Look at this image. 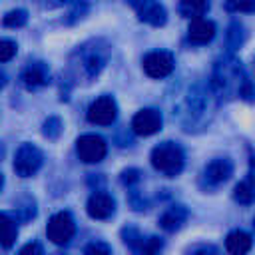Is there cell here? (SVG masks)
I'll return each mask as SVG.
<instances>
[{
    "label": "cell",
    "instance_id": "7a4b0ae2",
    "mask_svg": "<svg viewBox=\"0 0 255 255\" xmlns=\"http://www.w3.org/2000/svg\"><path fill=\"white\" fill-rule=\"evenodd\" d=\"M76 233V221L70 211H58L50 217L46 225V235L56 245H66Z\"/></svg>",
    "mask_w": 255,
    "mask_h": 255
},
{
    "label": "cell",
    "instance_id": "2e32d148",
    "mask_svg": "<svg viewBox=\"0 0 255 255\" xmlns=\"http://www.w3.org/2000/svg\"><path fill=\"white\" fill-rule=\"evenodd\" d=\"M233 199L237 203H243V205H249L255 201V175H247L235 185Z\"/></svg>",
    "mask_w": 255,
    "mask_h": 255
},
{
    "label": "cell",
    "instance_id": "277c9868",
    "mask_svg": "<svg viewBox=\"0 0 255 255\" xmlns=\"http://www.w3.org/2000/svg\"><path fill=\"white\" fill-rule=\"evenodd\" d=\"M76 151L82 161L86 163H98L108 153V143L98 133H84L76 139Z\"/></svg>",
    "mask_w": 255,
    "mask_h": 255
},
{
    "label": "cell",
    "instance_id": "4316f807",
    "mask_svg": "<svg viewBox=\"0 0 255 255\" xmlns=\"http://www.w3.org/2000/svg\"><path fill=\"white\" fill-rule=\"evenodd\" d=\"M135 181H139V171L137 169H124L122 171V183L133 185Z\"/></svg>",
    "mask_w": 255,
    "mask_h": 255
},
{
    "label": "cell",
    "instance_id": "5b68a950",
    "mask_svg": "<svg viewBox=\"0 0 255 255\" xmlns=\"http://www.w3.org/2000/svg\"><path fill=\"white\" fill-rule=\"evenodd\" d=\"M116 118H118V104L112 96H100L88 108V122L96 126H112Z\"/></svg>",
    "mask_w": 255,
    "mask_h": 255
},
{
    "label": "cell",
    "instance_id": "4dcf8cb0",
    "mask_svg": "<svg viewBox=\"0 0 255 255\" xmlns=\"http://www.w3.org/2000/svg\"><path fill=\"white\" fill-rule=\"evenodd\" d=\"M253 227H255V219H253Z\"/></svg>",
    "mask_w": 255,
    "mask_h": 255
},
{
    "label": "cell",
    "instance_id": "ba28073f",
    "mask_svg": "<svg viewBox=\"0 0 255 255\" xmlns=\"http://www.w3.org/2000/svg\"><path fill=\"white\" fill-rule=\"evenodd\" d=\"M161 124H163L161 114L157 110H153V108H145V110H139L133 116L131 129L137 135H153L155 131L161 129Z\"/></svg>",
    "mask_w": 255,
    "mask_h": 255
},
{
    "label": "cell",
    "instance_id": "f546056e",
    "mask_svg": "<svg viewBox=\"0 0 255 255\" xmlns=\"http://www.w3.org/2000/svg\"><path fill=\"white\" fill-rule=\"evenodd\" d=\"M143 255H157V253H143Z\"/></svg>",
    "mask_w": 255,
    "mask_h": 255
},
{
    "label": "cell",
    "instance_id": "8992f818",
    "mask_svg": "<svg viewBox=\"0 0 255 255\" xmlns=\"http://www.w3.org/2000/svg\"><path fill=\"white\" fill-rule=\"evenodd\" d=\"M137 18L149 26H163L167 22V12L159 0H128Z\"/></svg>",
    "mask_w": 255,
    "mask_h": 255
},
{
    "label": "cell",
    "instance_id": "e0dca14e",
    "mask_svg": "<svg viewBox=\"0 0 255 255\" xmlns=\"http://www.w3.org/2000/svg\"><path fill=\"white\" fill-rule=\"evenodd\" d=\"M104 64H106V56L100 54V50H92V52L84 54V58H82V70L88 78L98 76L100 70L104 68Z\"/></svg>",
    "mask_w": 255,
    "mask_h": 255
},
{
    "label": "cell",
    "instance_id": "484cf974",
    "mask_svg": "<svg viewBox=\"0 0 255 255\" xmlns=\"http://www.w3.org/2000/svg\"><path fill=\"white\" fill-rule=\"evenodd\" d=\"M187 255H221V253H219V249L213 247V245H197V247H193Z\"/></svg>",
    "mask_w": 255,
    "mask_h": 255
},
{
    "label": "cell",
    "instance_id": "ffe728a7",
    "mask_svg": "<svg viewBox=\"0 0 255 255\" xmlns=\"http://www.w3.org/2000/svg\"><path fill=\"white\" fill-rule=\"evenodd\" d=\"M44 135L48 137V139H56L60 133H62V122H60V118H56V116H52V118H48L46 122H44Z\"/></svg>",
    "mask_w": 255,
    "mask_h": 255
},
{
    "label": "cell",
    "instance_id": "9a60e30c",
    "mask_svg": "<svg viewBox=\"0 0 255 255\" xmlns=\"http://www.w3.org/2000/svg\"><path fill=\"white\" fill-rule=\"evenodd\" d=\"M18 237V223L8 215L0 211V245L10 249L16 243Z\"/></svg>",
    "mask_w": 255,
    "mask_h": 255
},
{
    "label": "cell",
    "instance_id": "ac0fdd59",
    "mask_svg": "<svg viewBox=\"0 0 255 255\" xmlns=\"http://www.w3.org/2000/svg\"><path fill=\"white\" fill-rule=\"evenodd\" d=\"M209 10V0H179V14L185 18H201Z\"/></svg>",
    "mask_w": 255,
    "mask_h": 255
},
{
    "label": "cell",
    "instance_id": "83f0119b",
    "mask_svg": "<svg viewBox=\"0 0 255 255\" xmlns=\"http://www.w3.org/2000/svg\"><path fill=\"white\" fill-rule=\"evenodd\" d=\"M6 86V74L4 72H0V90Z\"/></svg>",
    "mask_w": 255,
    "mask_h": 255
},
{
    "label": "cell",
    "instance_id": "7402d4cb",
    "mask_svg": "<svg viewBox=\"0 0 255 255\" xmlns=\"http://www.w3.org/2000/svg\"><path fill=\"white\" fill-rule=\"evenodd\" d=\"M229 12H255V0H225Z\"/></svg>",
    "mask_w": 255,
    "mask_h": 255
},
{
    "label": "cell",
    "instance_id": "9c48e42d",
    "mask_svg": "<svg viewBox=\"0 0 255 255\" xmlns=\"http://www.w3.org/2000/svg\"><path fill=\"white\" fill-rule=\"evenodd\" d=\"M86 209L92 219H110L116 213V199L106 191H96L90 195Z\"/></svg>",
    "mask_w": 255,
    "mask_h": 255
},
{
    "label": "cell",
    "instance_id": "cb8c5ba5",
    "mask_svg": "<svg viewBox=\"0 0 255 255\" xmlns=\"http://www.w3.org/2000/svg\"><path fill=\"white\" fill-rule=\"evenodd\" d=\"M84 255H112V249H110V245L104 243V241H92V243L86 247Z\"/></svg>",
    "mask_w": 255,
    "mask_h": 255
},
{
    "label": "cell",
    "instance_id": "4fadbf2b",
    "mask_svg": "<svg viewBox=\"0 0 255 255\" xmlns=\"http://www.w3.org/2000/svg\"><path fill=\"white\" fill-rule=\"evenodd\" d=\"M253 245V239L247 231L235 229L225 237V249L229 255H245Z\"/></svg>",
    "mask_w": 255,
    "mask_h": 255
},
{
    "label": "cell",
    "instance_id": "44dd1931",
    "mask_svg": "<svg viewBox=\"0 0 255 255\" xmlns=\"http://www.w3.org/2000/svg\"><path fill=\"white\" fill-rule=\"evenodd\" d=\"M124 241L131 247V249H135V251H141V247H143V237L137 233V229H133V227H128V229H124Z\"/></svg>",
    "mask_w": 255,
    "mask_h": 255
},
{
    "label": "cell",
    "instance_id": "30bf717a",
    "mask_svg": "<svg viewBox=\"0 0 255 255\" xmlns=\"http://www.w3.org/2000/svg\"><path fill=\"white\" fill-rule=\"evenodd\" d=\"M231 175H233V163L227 157L211 159L203 169V179L207 181V185H221Z\"/></svg>",
    "mask_w": 255,
    "mask_h": 255
},
{
    "label": "cell",
    "instance_id": "8fae6325",
    "mask_svg": "<svg viewBox=\"0 0 255 255\" xmlns=\"http://www.w3.org/2000/svg\"><path fill=\"white\" fill-rule=\"evenodd\" d=\"M48 82H50V70L44 62H32L22 72V84L26 90L44 88Z\"/></svg>",
    "mask_w": 255,
    "mask_h": 255
},
{
    "label": "cell",
    "instance_id": "7c38bea8",
    "mask_svg": "<svg viewBox=\"0 0 255 255\" xmlns=\"http://www.w3.org/2000/svg\"><path fill=\"white\" fill-rule=\"evenodd\" d=\"M215 32H217V28H215V24L211 20H207L203 16L201 18H193L189 28H187V40L191 44H207V42L213 40Z\"/></svg>",
    "mask_w": 255,
    "mask_h": 255
},
{
    "label": "cell",
    "instance_id": "3957f363",
    "mask_svg": "<svg viewBox=\"0 0 255 255\" xmlns=\"http://www.w3.org/2000/svg\"><path fill=\"white\" fill-rule=\"evenodd\" d=\"M44 155L32 143H22L14 153V171L20 177H32L42 167Z\"/></svg>",
    "mask_w": 255,
    "mask_h": 255
},
{
    "label": "cell",
    "instance_id": "603a6c76",
    "mask_svg": "<svg viewBox=\"0 0 255 255\" xmlns=\"http://www.w3.org/2000/svg\"><path fill=\"white\" fill-rule=\"evenodd\" d=\"M16 50H18L16 42H12V40H0V62L12 60L16 56Z\"/></svg>",
    "mask_w": 255,
    "mask_h": 255
},
{
    "label": "cell",
    "instance_id": "f1b7e54d",
    "mask_svg": "<svg viewBox=\"0 0 255 255\" xmlns=\"http://www.w3.org/2000/svg\"><path fill=\"white\" fill-rule=\"evenodd\" d=\"M2 185H4V177H2V173H0V189H2Z\"/></svg>",
    "mask_w": 255,
    "mask_h": 255
},
{
    "label": "cell",
    "instance_id": "5bb4252c",
    "mask_svg": "<svg viewBox=\"0 0 255 255\" xmlns=\"http://www.w3.org/2000/svg\"><path fill=\"white\" fill-rule=\"evenodd\" d=\"M185 219H187V209L183 205H171L159 217V225L165 231H175L185 223Z\"/></svg>",
    "mask_w": 255,
    "mask_h": 255
},
{
    "label": "cell",
    "instance_id": "6da1fadb",
    "mask_svg": "<svg viewBox=\"0 0 255 255\" xmlns=\"http://www.w3.org/2000/svg\"><path fill=\"white\" fill-rule=\"evenodd\" d=\"M151 165L159 173H163L167 177H175L177 173H181V169L185 165V153H183L181 145L175 141L157 143L151 149Z\"/></svg>",
    "mask_w": 255,
    "mask_h": 255
},
{
    "label": "cell",
    "instance_id": "d4e9b609",
    "mask_svg": "<svg viewBox=\"0 0 255 255\" xmlns=\"http://www.w3.org/2000/svg\"><path fill=\"white\" fill-rule=\"evenodd\" d=\"M18 255H44V249L38 241H30L18 251Z\"/></svg>",
    "mask_w": 255,
    "mask_h": 255
},
{
    "label": "cell",
    "instance_id": "52a82bcc",
    "mask_svg": "<svg viewBox=\"0 0 255 255\" xmlns=\"http://www.w3.org/2000/svg\"><path fill=\"white\" fill-rule=\"evenodd\" d=\"M143 72L149 76V78H165L173 72V66H175V60L169 52L165 50H153L149 54L143 56Z\"/></svg>",
    "mask_w": 255,
    "mask_h": 255
},
{
    "label": "cell",
    "instance_id": "d6986e66",
    "mask_svg": "<svg viewBox=\"0 0 255 255\" xmlns=\"http://www.w3.org/2000/svg\"><path fill=\"white\" fill-rule=\"evenodd\" d=\"M28 22V12L24 8H16V10H10L6 16H4V26L8 28H20Z\"/></svg>",
    "mask_w": 255,
    "mask_h": 255
}]
</instances>
